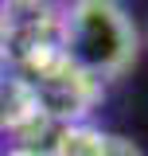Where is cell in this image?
<instances>
[{
  "label": "cell",
  "mask_w": 148,
  "mask_h": 156,
  "mask_svg": "<svg viewBox=\"0 0 148 156\" xmlns=\"http://www.w3.org/2000/svg\"><path fill=\"white\" fill-rule=\"evenodd\" d=\"M55 27L66 58L97 82L121 78L140 55V31L121 0H70Z\"/></svg>",
  "instance_id": "obj_1"
},
{
  "label": "cell",
  "mask_w": 148,
  "mask_h": 156,
  "mask_svg": "<svg viewBox=\"0 0 148 156\" xmlns=\"http://www.w3.org/2000/svg\"><path fill=\"white\" fill-rule=\"evenodd\" d=\"M0 4H4V8H35L39 0H0Z\"/></svg>",
  "instance_id": "obj_7"
},
{
  "label": "cell",
  "mask_w": 148,
  "mask_h": 156,
  "mask_svg": "<svg viewBox=\"0 0 148 156\" xmlns=\"http://www.w3.org/2000/svg\"><path fill=\"white\" fill-rule=\"evenodd\" d=\"M12 78V55H8V43H0V86Z\"/></svg>",
  "instance_id": "obj_5"
},
{
  "label": "cell",
  "mask_w": 148,
  "mask_h": 156,
  "mask_svg": "<svg viewBox=\"0 0 148 156\" xmlns=\"http://www.w3.org/2000/svg\"><path fill=\"white\" fill-rule=\"evenodd\" d=\"M19 78L31 86V94L43 105L47 121L74 125V121H82L101 101V82L82 74L66 58L62 43H58V27H55V35L23 43V51H19Z\"/></svg>",
  "instance_id": "obj_2"
},
{
  "label": "cell",
  "mask_w": 148,
  "mask_h": 156,
  "mask_svg": "<svg viewBox=\"0 0 148 156\" xmlns=\"http://www.w3.org/2000/svg\"><path fill=\"white\" fill-rule=\"evenodd\" d=\"M8 35H12V23H8V16L0 12V43H8Z\"/></svg>",
  "instance_id": "obj_8"
},
{
  "label": "cell",
  "mask_w": 148,
  "mask_h": 156,
  "mask_svg": "<svg viewBox=\"0 0 148 156\" xmlns=\"http://www.w3.org/2000/svg\"><path fill=\"white\" fill-rule=\"evenodd\" d=\"M105 156H144V148H140L136 140H129V136H113V133H109Z\"/></svg>",
  "instance_id": "obj_4"
},
{
  "label": "cell",
  "mask_w": 148,
  "mask_h": 156,
  "mask_svg": "<svg viewBox=\"0 0 148 156\" xmlns=\"http://www.w3.org/2000/svg\"><path fill=\"white\" fill-rule=\"evenodd\" d=\"M105 144H109V133H101L90 121H74L55 133L51 156H105Z\"/></svg>",
  "instance_id": "obj_3"
},
{
  "label": "cell",
  "mask_w": 148,
  "mask_h": 156,
  "mask_svg": "<svg viewBox=\"0 0 148 156\" xmlns=\"http://www.w3.org/2000/svg\"><path fill=\"white\" fill-rule=\"evenodd\" d=\"M4 156H51V152H43V148H35V144H16L12 152H4Z\"/></svg>",
  "instance_id": "obj_6"
}]
</instances>
